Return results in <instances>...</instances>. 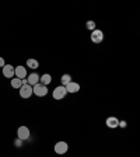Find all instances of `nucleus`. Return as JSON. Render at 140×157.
I'll use <instances>...</instances> for the list:
<instances>
[{"label": "nucleus", "instance_id": "nucleus-1", "mask_svg": "<svg viewBox=\"0 0 140 157\" xmlns=\"http://www.w3.org/2000/svg\"><path fill=\"white\" fill-rule=\"evenodd\" d=\"M32 94L38 95V97H45V95L48 94V87L41 84V83H38V84H35L32 87Z\"/></svg>", "mask_w": 140, "mask_h": 157}, {"label": "nucleus", "instance_id": "nucleus-2", "mask_svg": "<svg viewBox=\"0 0 140 157\" xmlns=\"http://www.w3.org/2000/svg\"><path fill=\"white\" fill-rule=\"evenodd\" d=\"M66 95H67V91H66L65 86H59V87H56L52 93L53 100H63Z\"/></svg>", "mask_w": 140, "mask_h": 157}, {"label": "nucleus", "instance_id": "nucleus-3", "mask_svg": "<svg viewBox=\"0 0 140 157\" xmlns=\"http://www.w3.org/2000/svg\"><path fill=\"white\" fill-rule=\"evenodd\" d=\"M20 90V97L21 98H29L32 95V87L29 84H24L18 88Z\"/></svg>", "mask_w": 140, "mask_h": 157}, {"label": "nucleus", "instance_id": "nucleus-4", "mask_svg": "<svg viewBox=\"0 0 140 157\" xmlns=\"http://www.w3.org/2000/svg\"><path fill=\"white\" fill-rule=\"evenodd\" d=\"M53 150H55L56 154H65L69 150V144L66 142H58L55 144V147H53Z\"/></svg>", "mask_w": 140, "mask_h": 157}, {"label": "nucleus", "instance_id": "nucleus-5", "mask_svg": "<svg viewBox=\"0 0 140 157\" xmlns=\"http://www.w3.org/2000/svg\"><path fill=\"white\" fill-rule=\"evenodd\" d=\"M29 135H31V132H29V129L27 126H20L18 129H17V136H18L20 140H25V139H28Z\"/></svg>", "mask_w": 140, "mask_h": 157}, {"label": "nucleus", "instance_id": "nucleus-6", "mask_svg": "<svg viewBox=\"0 0 140 157\" xmlns=\"http://www.w3.org/2000/svg\"><path fill=\"white\" fill-rule=\"evenodd\" d=\"M102 39H104V33L101 29H94L91 31V41L94 44H101Z\"/></svg>", "mask_w": 140, "mask_h": 157}, {"label": "nucleus", "instance_id": "nucleus-7", "mask_svg": "<svg viewBox=\"0 0 140 157\" xmlns=\"http://www.w3.org/2000/svg\"><path fill=\"white\" fill-rule=\"evenodd\" d=\"M14 76H16L17 78H20V80L25 78L27 77V67H24V66H17V67H14Z\"/></svg>", "mask_w": 140, "mask_h": 157}, {"label": "nucleus", "instance_id": "nucleus-8", "mask_svg": "<svg viewBox=\"0 0 140 157\" xmlns=\"http://www.w3.org/2000/svg\"><path fill=\"white\" fill-rule=\"evenodd\" d=\"M65 88H66V91H67V93L74 94V93L80 91V84H78V83H76V82H70L69 84L65 86Z\"/></svg>", "mask_w": 140, "mask_h": 157}, {"label": "nucleus", "instance_id": "nucleus-9", "mask_svg": "<svg viewBox=\"0 0 140 157\" xmlns=\"http://www.w3.org/2000/svg\"><path fill=\"white\" fill-rule=\"evenodd\" d=\"M3 76L7 78H13L14 77V66L4 65L3 66Z\"/></svg>", "mask_w": 140, "mask_h": 157}, {"label": "nucleus", "instance_id": "nucleus-10", "mask_svg": "<svg viewBox=\"0 0 140 157\" xmlns=\"http://www.w3.org/2000/svg\"><path fill=\"white\" fill-rule=\"evenodd\" d=\"M105 124H107L108 128L114 129V128H118V125H119V119H118L116 117H109V118H107Z\"/></svg>", "mask_w": 140, "mask_h": 157}, {"label": "nucleus", "instance_id": "nucleus-11", "mask_svg": "<svg viewBox=\"0 0 140 157\" xmlns=\"http://www.w3.org/2000/svg\"><path fill=\"white\" fill-rule=\"evenodd\" d=\"M27 82H28V84L31 86V87H34L35 84L39 83V75L38 73H31V75L28 76V78H27Z\"/></svg>", "mask_w": 140, "mask_h": 157}, {"label": "nucleus", "instance_id": "nucleus-12", "mask_svg": "<svg viewBox=\"0 0 140 157\" xmlns=\"http://www.w3.org/2000/svg\"><path fill=\"white\" fill-rule=\"evenodd\" d=\"M51 82H52V76L49 75V73H45V75L39 76V83H41V84L48 86Z\"/></svg>", "mask_w": 140, "mask_h": 157}, {"label": "nucleus", "instance_id": "nucleus-13", "mask_svg": "<svg viewBox=\"0 0 140 157\" xmlns=\"http://www.w3.org/2000/svg\"><path fill=\"white\" fill-rule=\"evenodd\" d=\"M27 67H29V69H38L39 67L38 60H36V59H28V60H27Z\"/></svg>", "mask_w": 140, "mask_h": 157}, {"label": "nucleus", "instance_id": "nucleus-14", "mask_svg": "<svg viewBox=\"0 0 140 157\" xmlns=\"http://www.w3.org/2000/svg\"><path fill=\"white\" fill-rule=\"evenodd\" d=\"M21 86H23V83H21V80H20V78H17V77L11 78V87H13V88H17V90H18Z\"/></svg>", "mask_w": 140, "mask_h": 157}, {"label": "nucleus", "instance_id": "nucleus-15", "mask_svg": "<svg viewBox=\"0 0 140 157\" xmlns=\"http://www.w3.org/2000/svg\"><path fill=\"white\" fill-rule=\"evenodd\" d=\"M60 80H62V86H66V84H69V83L72 82V76L70 75H63Z\"/></svg>", "mask_w": 140, "mask_h": 157}, {"label": "nucleus", "instance_id": "nucleus-16", "mask_svg": "<svg viewBox=\"0 0 140 157\" xmlns=\"http://www.w3.org/2000/svg\"><path fill=\"white\" fill-rule=\"evenodd\" d=\"M85 27H87V29H90V31H94L95 29V23L93 21V20H88L87 23H85Z\"/></svg>", "mask_w": 140, "mask_h": 157}, {"label": "nucleus", "instance_id": "nucleus-17", "mask_svg": "<svg viewBox=\"0 0 140 157\" xmlns=\"http://www.w3.org/2000/svg\"><path fill=\"white\" fill-rule=\"evenodd\" d=\"M14 144H16L17 147H21V146H23V143H21V140H20V139H17V140L14 142Z\"/></svg>", "mask_w": 140, "mask_h": 157}, {"label": "nucleus", "instance_id": "nucleus-18", "mask_svg": "<svg viewBox=\"0 0 140 157\" xmlns=\"http://www.w3.org/2000/svg\"><path fill=\"white\" fill-rule=\"evenodd\" d=\"M118 126H121V128H126V121H119V125Z\"/></svg>", "mask_w": 140, "mask_h": 157}, {"label": "nucleus", "instance_id": "nucleus-19", "mask_svg": "<svg viewBox=\"0 0 140 157\" xmlns=\"http://www.w3.org/2000/svg\"><path fill=\"white\" fill-rule=\"evenodd\" d=\"M4 65H6V63H4V59L2 58V56H0V67H3Z\"/></svg>", "mask_w": 140, "mask_h": 157}]
</instances>
